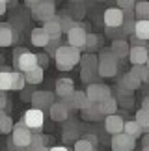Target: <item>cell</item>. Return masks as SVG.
Here are the masks:
<instances>
[{
	"instance_id": "1",
	"label": "cell",
	"mask_w": 149,
	"mask_h": 151,
	"mask_svg": "<svg viewBox=\"0 0 149 151\" xmlns=\"http://www.w3.org/2000/svg\"><path fill=\"white\" fill-rule=\"evenodd\" d=\"M80 56H82L80 50L69 47V45H60V49L54 52V60H56V65H58L60 71H69L74 65H78Z\"/></svg>"
},
{
	"instance_id": "2",
	"label": "cell",
	"mask_w": 149,
	"mask_h": 151,
	"mask_svg": "<svg viewBox=\"0 0 149 151\" xmlns=\"http://www.w3.org/2000/svg\"><path fill=\"white\" fill-rule=\"evenodd\" d=\"M26 6L32 11V17L36 21H49L56 15V4L52 0H28Z\"/></svg>"
},
{
	"instance_id": "3",
	"label": "cell",
	"mask_w": 149,
	"mask_h": 151,
	"mask_svg": "<svg viewBox=\"0 0 149 151\" xmlns=\"http://www.w3.org/2000/svg\"><path fill=\"white\" fill-rule=\"evenodd\" d=\"M99 65H97V77L101 78H108V77H116L119 71V62L114 58V54L110 52V49H105L97 56Z\"/></svg>"
},
{
	"instance_id": "4",
	"label": "cell",
	"mask_w": 149,
	"mask_h": 151,
	"mask_svg": "<svg viewBox=\"0 0 149 151\" xmlns=\"http://www.w3.org/2000/svg\"><path fill=\"white\" fill-rule=\"evenodd\" d=\"M13 62H15L17 71L24 75V73L37 67V54L36 52H30L28 49H17L15 54H13Z\"/></svg>"
},
{
	"instance_id": "5",
	"label": "cell",
	"mask_w": 149,
	"mask_h": 151,
	"mask_svg": "<svg viewBox=\"0 0 149 151\" xmlns=\"http://www.w3.org/2000/svg\"><path fill=\"white\" fill-rule=\"evenodd\" d=\"M84 93H86L90 103L99 104L105 99H108V97H112V90H110V86H106V84L93 82V84H88V88H86Z\"/></svg>"
},
{
	"instance_id": "6",
	"label": "cell",
	"mask_w": 149,
	"mask_h": 151,
	"mask_svg": "<svg viewBox=\"0 0 149 151\" xmlns=\"http://www.w3.org/2000/svg\"><path fill=\"white\" fill-rule=\"evenodd\" d=\"M21 121H22V125H24L32 134H34V132H41L43 123H45V114L41 112V110L30 108V110L24 112V116H22Z\"/></svg>"
},
{
	"instance_id": "7",
	"label": "cell",
	"mask_w": 149,
	"mask_h": 151,
	"mask_svg": "<svg viewBox=\"0 0 149 151\" xmlns=\"http://www.w3.org/2000/svg\"><path fill=\"white\" fill-rule=\"evenodd\" d=\"M30 140H32V132L22 125V121L15 123L13 125V131H11V146L26 149L28 146H30Z\"/></svg>"
},
{
	"instance_id": "8",
	"label": "cell",
	"mask_w": 149,
	"mask_h": 151,
	"mask_svg": "<svg viewBox=\"0 0 149 151\" xmlns=\"http://www.w3.org/2000/svg\"><path fill=\"white\" fill-rule=\"evenodd\" d=\"M86 37H88V32L82 24H74L69 32H67V45L73 49H78L82 52V49H86Z\"/></svg>"
},
{
	"instance_id": "9",
	"label": "cell",
	"mask_w": 149,
	"mask_h": 151,
	"mask_svg": "<svg viewBox=\"0 0 149 151\" xmlns=\"http://www.w3.org/2000/svg\"><path fill=\"white\" fill-rule=\"evenodd\" d=\"M30 101H32V108L45 112V110H49L56 103V95L52 91H34Z\"/></svg>"
},
{
	"instance_id": "10",
	"label": "cell",
	"mask_w": 149,
	"mask_h": 151,
	"mask_svg": "<svg viewBox=\"0 0 149 151\" xmlns=\"http://www.w3.org/2000/svg\"><path fill=\"white\" fill-rule=\"evenodd\" d=\"M102 19H105V26L106 28H121L123 24V11L117 9V8H108L105 9V15H102Z\"/></svg>"
},
{
	"instance_id": "11",
	"label": "cell",
	"mask_w": 149,
	"mask_h": 151,
	"mask_svg": "<svg viewBox=\"0 0 149 151\" xmlns=\"http://www.w3.org/2000/svg\"><path fill=\"white\" fill-rule=\"evenodd\" d=\"M110 144H112V151H133L136 146V140L121 132V134H114Z\"/></svg>"
},
{
	"instance_id": "12",
	"label": "cell",
	"mask_w": 149,
	"mask_h": 151,
	"mask_svg": "<svg viewBox=\"0 0 149 151\" xmlns=\"http://www.w3.org/2000/svg\"><path fill=\"white\" fill-rule=\"evenodd\" d=\"M41 28L45 30V34H47V36H49L50 39H60V36H62V24H60V15H54L52 19L45 21Z\"/></svg>"
},
{
	"instance_id": "13",
	"label": "cell",
	"mask_w": 149,
	"mask_h": 151,
	"mask_svg": "<svg viewBox=\"0 0 149 151\" xmlns=\"http://www.w3.org/2000/svg\"><path fill=\"white\" fill-rule=\"evenodd\" d=\"M123 123H125V119L121 118L119 114H114V116H106V119H105V129L110 132V134H121L123 132Z\"/></svg>"
},
{
	"instance_id": "14",
	"label": "cell",
	"mask_w": 149,
	"mask_h": 151,
	"mask_svg": "<svg viewBox=\"0 0 149 151\" xmlns=\"http://www.w3.org/2000/svg\"><path fill=\"white\" fill-rule=\"evenodd\" d=\"M147 52L149 50L145 47H130L127 58L130 60L133 65H147V58H149Z\"/></svg>"
},
{
	"instance_id": "15",
	"label": "cell",
	"mask_w": 149,
	"mask_h": 151,
	"mask_svg": "<svg viewBox=\"0 0 149 151\" xmlns=\"http://www.w3.org/2000/svg\"><path fill=\"white\" fill-rule=\"evenodd\" d=\"M140 88H142V82L136 77H133L130 73H125L117 82V90H123V91H127V93H130V91H134V90H140Z\"/></svg>"
},
{
	"instance_id": "16",
	"label": "cell",
	"mask_w": 149,
	"mask_h": 151,
	"mask_svg": "<svg viewBox=\"0 0 149 151\" xmlns=\"http://www.w3.org/2000/svg\"><path fill=\"white\" fill-rule=\"evenodd\" d=\"M73 93H74V84H73L71 78H60V80H56V91H54L56 97L65 99V97H71Z\"/></svg>"
},
{
	"instance_id": "17",
	"label": "cell",
	"mask_w": 149,
	"mask_h": 151,
	"mask_svg": "<svg viewBox=\"0 0 149 151\" xmlns=\"http://www.w3.org/2000/svg\"><path fill=\"white\" fill-rule=\"evenodd\" d=\"M129 43H127V39H117V41H112L110 45V52L114 54V58L119 62V60H123V58H127L129 56Z\"/></svg>"
},
{
	"instance_id": "18",
	"label": "cell",
	"mask_w": 149,
	"mask_h": 151,
	"mask_svg": "<svg viewBox=\"0 0 149 151\" xmlns=\"http://www.w3.org/2000/svg\"><path fill=\"white\" fill-rule=\"evenodd\" d=\"M15 39L17 34L13 32V28L6 22H0V47H9V45H13Z\"/></svg>"
},
{
	"instance_id": "19",
	"label": "cell",
	"mask_w": 149,
	"mask_h": 151,
	"mask_svg": "<svg viewBox=\"0 0 149 151\" xmlns=\"http://www.w3.org/2000/svg\"><path fill=\"white\" fill-rule=\"evenodd\" d=\"M49 116H50L52 121H65L67 118H69V110L62 104V101H56L52 106L49 108Z\"/></svg>"
},
{
	"instance_id": "20",
	"label": "cell",
	"mask_w": 149,
	"mask_h": 151,
	"mask_svg": "<svg viewBox=\"0 0 149 151\" xmlns=\"http://www.w3.org/2000/svg\"><path fill=\"white\" fill-rule=\"evenodd\" d=\"M97 110H99L101 116H114L117 112V101L116 97H108V99H105L102 103L97 104Z\"/></svg>"
},
{
	"instance_id": "21",
	"label": "cell",
	"mask_w": 149,
	"mask_h": 151,
	"mask_svg": "<svg viewBox=\"0 0 149 151\" xmlns=\"http://www.w3.org/2000/svg\"><path fill=\"white\" fill-rule=\"evenodd\" d=\"M30 41L34 47H47L49 41H50V37L45 34L43 28H34L32 34H30Z\"/></svg>"
},
{
	"instance_id": "22",
	"label": "cell",
	"mask_w": 149,
	"mask_h": 151,
	"mask_svg": "<svg viewBox=\"0 0 149 151\" xmlns=\"http://www.w3.org/2000/svg\"><path fill=\"white\" fill-rule=\"evenodd\" d=\"M133 36H134L136 39L147 41V39H149V21H134Z\"/></svg>"
},
{
	"instance_id": "23",
	"label": "cell",
	"mask_w": 149,
	"mask_h": 151,
	"mask_svg": "<svg viewBox=\"0 0 149 151\" xmlns=\"http://www.w3.org/2000/svg\"><path fill=\"white\" fill-rule=\"evenodd\" d=\"M123 134H127L129 138H134V140H138V138L144 134V132H142V129L136 125V121L133 119V121H125V123H123Z\"/></svg>"
},
{
	"instance_id": "24",
	"label": "cell",
	"mask_w": 149,
	"mask_h": 151,
	"mask_svg": "<svg viewBox=\"0 0 149 151\" xmlns=\"http://www.w3.org/2000/svg\"><path fill=\"white\" fill-rule=\"evenodd\" d=\"M80 65L82 69H88V71H93L97 73V65H99V60H97V54H86V56H80Z\"/></svg>"
},
{
	"instance_id": "25",
	"label": "cell",
	"mask_w": 149,
	"mask_h": 151,
	"mask_svg": "<svg viewBox=\"0 0 149 151\" xmlns=\"http://www.w3.org/2000/svg\"><path fill=\"white\" fill-rule=\"evenodd\" d=\"M134 121H136V125L142 129V132L144 134H147V131H149V112L147 110H138L136 112V116H134Z\"/></svg>"
},
{
	"instance_id": "26",
	"label": "cell",
	"mask_w": 149,
	"mask_h": 151,
	"mask_svg": "<svg viewBox=\"0 0 149 151\" xmlns=\"http://www.w3.org/2000/svg\"><path fill=\"white\" fill-rule=\"evenodd\" d=\"M134 17L136 21H147L149 19V4L147 2H134Z\"/></svg>"
},
{
	"instance_id": "27",
	"label": "cell",
	"mask_w": 149,
	"mask_h": 151,
	"mask_svg": "<svg viewBox=\"0 0 149 151\" xmlns=\"http://www.w3.org/2000/svg\"><path fill=\"white\" fill-rule=\"evenodd\" d=\"M43 69L41 67H36V69H32V71H28L24 73V80H26V84H32V86H36V84H41L43 82Z\"/></svg>"
},
{
	"instance_id": "28",
	"label": "cell",
	"mask_w": 149,
	"mask_h": 151,
	"mask_svg": "<svg viewBox=\"0 0 149 151\" xmlns=\"http://www.w3.org/2000/svg\"><path fill=\"white\" fill-rule=\"evenodd\" d=\"M26 80H24V75L19 73V71H11V90L15 91H22L26 88Z\"/></svg>"
},
{
	"instance_id": "29",
	"label": "cell",
	"mask_w": 149,
	"mask_h": 151,
	"mask_svg": "<svg viewBox=\"0 0 149 151\" xmlns=\"http://www.w3.org/2000/svg\"><path fill=\"white\" fill-rule=\"evenodd\" d=\"M11 90V71H8V69H2L0 71V91H8Z\"/></svg>"
},
{
	"instance_id": "30",
	"label": "cell",
	"mask_w": 149,
	"mask_h": 151,
	"mask_svg": "<svg viewBox=\"0 0 149 151\" xmlns=\"http://www.w3.org/2000/svg\"><path fill=\"white\" fill-rule=\"evenodd\" d=\"M60 24H62V34H64V32L67 34L74 24H77V21H74L73 17H69V15H62L60 17Z\"/></svg>"
},
{
	"instance_id": "31",
	"label": "cell",
	"mask_w": 149,
	"mask_h": 151,
	"mask_svg": "<svg viewBox=\"0 0 149 151\" xmlns=\"http://www.w3.org/2000/svg\"><path fill=\"white\" fill-rule=\"evenodd\" d=\"M73 151H95V147L91 146L88 140L80 138V140H74V147H73Z\"/></svg>"
},
{
	"instance_id": "32",
	"label": "cell",
	"mask_w": 149,
	"mask_h": 151,
	"mask_svg": "<svg viewBox=\"0 0 149 151\" xmlns=\"http://www.w3.org/2000/svg\"><path fill=\"white\" fill-rule=\"evenodd\" d=\"M13 118H11V116H6L4 118V121L2 123H0V132H2V134H9L11 131H13Z\"/></svg>"
},
{
	"instance_id": "33",
	"label": "cell",
	"mask_w": 149,
	"mask_h": 151,
	"mask_svg": "<svg viewBox=\"0 0 149 151\" xmlns=\"http://www.w3.org/2000/svg\"><path fill=\"white\" fill-rule=\"evenodd\" d=\"M82 118H84V119H91V121H93V119H101L102 116L99 114V110H97V104H93L91 108H88V110H84V112H82Z\"/></svg>"
},
{
	"instance_id": "34",
	"label": "cell",
	"mask_w": 149,
	"mask_h": 151,
	"mask_svg": "<svg viewBox=\"0 0 149 151\" xmlns=\"http://www.w3.org/2000/svg\"><path fill=\"white\" fill-rule=\"evenodd\" d=\"M80 78L84 80L86 84H93V82H97V73H93V71H88V69H82L80 71Z\"/></svg>"
},
{
	"instance_id": "35",
	"label": "cell",
	"mask_w": 149,
	"mask_h": 151,
	"mask_svg": "<svg viewBox=\"0 0 149 151\" xmlns=\"http://www.w3.org/2000/svg\"><path fill=\"white\" fill-rule=\"evenodd\" d=\"M97 45H99V36L97 34H88V37H86V49L93 50Z\"/></svg>"
},
{
	"instance_id": "36",
	"label": "cell",
	"mask_w": 149,
	"mask_h": 151,
	"mask_svg": "<svg viewBox=\"0 0 149 151\" xmlns=\"http://www.w3.org/2000/svg\"><path fill=\"white\" fill-rule=\"evenodd\" d=\"M43 146H45V138L39 134V132H34L32 140H30V146H28V147H43Z\"/></svg>"
},
{
	"instance_id": "37",
	"label": "cell",
	"mask_w": 149,
	"mask_h": 151,
	"mask_svg": "<svg viewBox=\"0 0 149 151\" xmlns=\"http://www.w3.org/2000/svg\"><path fill=\"white\" fill-rule=\"evenodd\" d=\"M117 9H121V11H133L134 9V2H133V0H119V2H117Z\"/></svg>"
},
{
	"instance_id": "38",
	"label": "cell",
	"mask_w": 149,
	"mask_h": 151,
	"mask_svg": "<svg viewBox=\"0 0 149 151\" xmlns=\"http://www.w3.org/2000/svg\"><path fill=\"white\" fill-rule=\"evenodd\" d=\"M106 34L110 37H114V41H117V39H123V32H121V28H106Z\"/></svg>"
},
{
	"instance_id": "39",
	"label": "cell",
	"mask_w": 149,
	"mask_h": 151,
	"mask_svg": "<svg viewBox=\"0 0 149 151\" xmlns=\"http://www.w3.org/2000/svg\"><path fill=\"white\" fill-rule=\"evenodd\" d=\"M133 30H134V21H127L121 24V32L123 36H133Z\"/></svg>"
},
{
	"instance_id": "40",
	"label": "cell",
	"mask_w": 149,
	"mask_h": 151,
	"mask_svg": "<svg viewBox=\"0 0 149 151\" xmlns=\"http://www.w3.org/2000/svg\"><path fill=\"white\" fill-rule=\"evenodd\" d=\"M45 49L49 50V54H52V56H54V52L60 49V39H50V41H49V45H47Z\"/></svg>"
},
{
	"instance_id": "41",
	"label": "cell",
	"mask_w": 149,
	"mask_h": 151,
	"mask_svg": "<svg viewBox=\"0 0 149 151\" xmlns=\"http://www.w3.org/2000/svg\"><path fill=\"white\" fill-rule=\"evenodd\" d=\"M49 65V56L47 54H37V67H41L45 71V67Z\"/></svg>"
},
{
	"instance_id": "42",
	"label": "cell",
	"mask_w": 149,
	"mask_h": 151,
	"mask_svg": "<svg viewBox=\"0 0 149 151\" xmlns=\"http://www.w3.org/2000/svg\"><path fill=\"white\" fill-rule=\"evenodd\" d=\"M127 43H129V47H145V49H147L145 41H142V39H136L134 36H130V41H127Z\"/></svg>"
},
{
	"instance_id": "43",
	"label": "cell",
	"mask_w": 149,
	"mask_h": 151,
	"mask_svg": "<svg viewBox=\"0 0 149 151\" xmlns=\"http://www.w3.org/2000/svg\"><path fill=\"white\" fill-rule=\"evenodd\" d=\"M129 73L133 75V77H136V78L140 80V77H142V65H133V67H130V71H129ZM140 82H142V80H140Z\"/></svg>"
},
{
	"instance_id": "44",
	"label": "cell",
	"mask_w": 149,
	"mask_h": 151,
	"mask_svg": "<svg viewBox=\"0 0 149 151\" xmlns=\"http://www.w3.org/2000/svg\"><path fill=\"white\" fill-rule=\"evenodd\" d=\"M142 82H147L149 80V67L147 65H142V77H140Z\"/></svg>"
},
{
	"instance_id": "45",
	"label": "cell",
	"mask_w": 149,
	"mask_h": 151,
	"mask_svg": "<svg viewBox=\"0 0 149 151\" xmlns=\"http://www.w3.org/2000/svg\"><path fill=\"white\" fill-rule=\"evenodd\" d=\"M6 106H8V95L4 91H0V110H4Z\"/></svg>"
},
{
	"instance_id": "46",
	"label": "cell",
	"mask_w": 149,
	"mask_h": 151,
	"mask_svg": "<svg viewBox=\"0 0 149 151\" xmlns=\"http://www.w3.org/2000/svg\"><path fill=\"white\" fill-rule=\"evenodd\" d=\"M84 140H88L93 147H97V144H99V142H97V136H95V134H86V136H84Z\"/></svg>"
},
{
	"instance_id": "47",
	"label": "cell",
	"mask_w": 149,
	"mask_h": 151,
	"mask_svg": "<svg viewBox=\"0 0 149 151\" xmlns=\"http://www.w3.org/2000/svg\"><path fill=\"white\" fill-rule=\"evenodd\" d=\"M8 11V2L6 0H0V15H4Z\"/></svg>"
},
{
	"instance_id": "48",
	"label": "cell",
	"mask_w": 149,
	"mask_h": 151,
	"mask_svg": "<svg viewBox=\"0 0 149 151\" xmlns=\"http://www.w3.org/2000/svg\"><path fill=\"white\" fill-rule=\"evenodd\" d=\"M142 110H147L149 112V99L147 97H144V101H142Z\"/></svg>"
},
{
	"instance_id": "49",
	"label": "cell",
	"mask_w": 149,
	"mask_h": 151,
	"mask_svg": "<svg viewBox=\"0 0 149 151\" xmlns=\"http://www.w3.org/2000/svg\"><path fill=\"white\" fill-rule=\"evenodd\" d=\"M26 151H49L47 146H43V147H26Z\"/></svg>"
},
{
	"instance_id": "50",
	"label": "cell",
	"mask_w": 149,
	"mask_h": 151,
	"mask_svg": "<svg viewBox=\"0 0 149 151\" xmlns=\"http://www.w3.org/2000/svg\"><path fill=\"white\" fill-rule=\"evenodd\" d=\"M49 151H69L67 147H64V146H56V147H50Z\"/></svg>"
},
{
	"instance_id": "51",
	"label": "cell",
	"mask_w": 149,
	"mask_h": 151,
	"mask_svg": "<svg viewBox=\"0 0 149 151\" xmlns=\"http://www.w3.org/2000/svg\"><path fill=\"white\" fill-rule=\"evenodd\" d=\"M6 116H8V114H6L4 110H0V123H2V121H4V118H6Z\"/></svg>"
},
{
	"instance_id": "52",
	"label": "cell",
	"mask_w": 149,
	"mask_h": 151,
	"mask_svg": "<svg viewBox=\"0 0 149 151\" xmlns=\"http://www.w3.org/2000/svg\"><path fill=\"white\" fill-rule=\"evenodd\" d=\"M142 151H149V147H144V149H142Z\"/></svg>"
}]
</instances>
